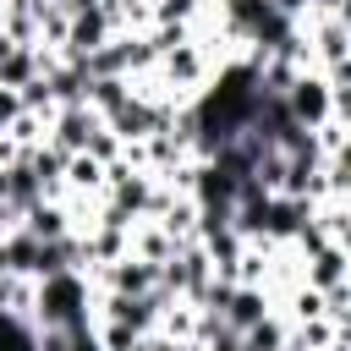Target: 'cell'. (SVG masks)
Listing matches in <instances>:
<instances>
[{"label": "cell", "instance_id": "6da1fadb", "mask_svg": "<svg viewBox=\"0 0 351 351\" xmlns=\"http://www.w3.org/2000/svg\"><path fill=\"white\" fill-rule=\"evenodd\" d=\"M27 324L38 335H66V329H88L93 324V280L82 269H60L33 280V307Z\"/></svg>", "mask_w": 351, "mask_h": 351}, {"label": "cell", "instance_id": "7a4b0ae2", "mask_svg": "<svg viewBox=\"0 0 351 351\" xmlns=\"http://www.w3.org/2000/svg\"><path fill=\"white\" fill-rule=\"evenodd\" d=\"M285 110H291V121L302 126V132H318L324 121H346V93H335L313 66H302L291 82H285Z\"/></svg>", "mask_w": 351, "mask_h": 351}, {"label": "cell", "instance_id": "3957f363", "mask_svg": "<svg viewBox=\"0 0 351 351\" xmlns=\"http://www.w3.org/2000/svg\"><path fill=\"white\" fill-rule=\"evenodd\" d=\"M88 280H93V291H115V296H154L159 291V263H143L137 252H121L115 263L93 269Z\"/></svg>", "mask_w": 351, "mask_h": 351}, {"label": "cell", "instance_id": "277c9868", "mask_svg": "<svg viewBox=\"0 0 351 351\" xmlns=\"http://www.w3.org/2000/svg\"><path fill=\"white\" fill-rule=\"evenodd\" d=\"M93 126H99V115H93L88 104H60V110L49 115V126H44V143L60 148V154H82L88 137H93Z\"/></svg>", "mask_w": 351, "mask_h": 351}, {"label": "cell", "instance_id": "5b68a950", "mask_svg": "<svg viewBox=\"0 0 351 351\" xmlns=\"http://www.w3.org/2000/svg\"><path fill=\"white\" fill-rule=\"evenodd\" d=\"M302 285H313V291H335V285H351L346 241H324L318 252H307V258H302Z\"/></svg>", "mask_w": 351, "mask_h": 351}, {"label": "cell", "instance_id": "8992f818", "mask_svg": "<svg viewBox=\"0 0 351 351\" xmlns=\"http://www.w3.org/2000/svg\"><path fill=\"white\" fill-rule=\"evenodd\" d=\"M280 346H285V318L280 313H269L263 324H252L241 335V351H280Z\"/></svg>", "mask_w": 351, "mask_h": 351}, {"label": "cell", "instance_id": "52a82bcc", "mask_svg": "<svg viewBox=\"0 0 351 351\" xmlns=\"http://www.w3.org/2000/svg\"><path fill=\"white\" fill-rule=\"evenodd\" d=\"M82 154H88V159H99V165H104V170H110V165H115V159H121V154H126V143H121V137H115V132H110V126H104V121H99V126H93V137H88V148H82Z\"/></svg>", "mask_w": 351, "mask_h": 351}, {"label": "cell", "instance_id": "ba28073f", "mask_svg": "<svg viewBox=\"0 0 351 351\" xmlns=\"http://www.w3.org/2000/svg\"><path fill=\"white\" fill-rule=\"evenodd\" d=\"M16 115H22V99H16V88H0V137L16 126Z\"/></svg>", "mask_w": 351, "mask_h": 351}, {"label": "cell", "instance_id": "9c48e42d", "mask_svg": "<svg viewBox=\"0 0 351 351\" xmlns=\"http://www.w3.org/2000/svg\"><path fill=\"white\" fill-rule=\"evenodd\" d=\"M269 5L285 11V16H296V22H302V11H307V0H269Z\"/></svg>", "mask_w": 351, "mask_h": 351}, {"label": "cell", "instance_id": "30bf717a", "mask_svg": "<svg viewBox=\"0 0 351 351\" xmlns=\"http://www.w3.org/2000/svg\"><path fill=\"white\" fill-rule=\"evenodd\" d=\"M11 230H16V214H11V208H0V241H5Z\"/></svg>", "mask_w": 351, "mask_h": 351}, {"label": "cell", "instance_id": "8fae6325", "mask_svg": "<svg viewBox=\"0 0 351 351\" xmlns=\"http://www.w3.org/2000/svg\"><path fill=\"white\" fill-rule=\"evenodd\" d=\"M324 351H351V340H346V335H340V340H329V346H324Z\"/></svg>", "mask_w": 351, "mask_h": 351}]
</instances>
